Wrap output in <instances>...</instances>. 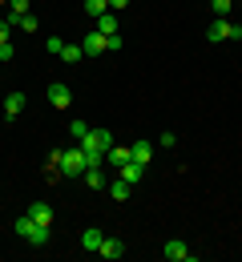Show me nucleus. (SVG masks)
I'll list each match as a JSON object with an SVG mask.
<instances>
[{"mask_svg": "<svg viewBox=\"0 0 242 262\" xmlns=\"http://www.w3.org/2000/svg\"><path fill=\"white\" fill-rule=\"evenodd\" d=\"M77 145L85 149V162H89V169H93V165H105V154H109V145H113V133L109 129H89Z\"/></svg>", "mask_w": 242, "mask_h": 262, "instance_id": "f257e3e1", "label": "nucleus"}, {"mask_svg": "<svg viewBox=\"0 0 242 262\" xmlns=\"http://www.w3.org/2000/svg\"><path fill=\"white\" fill-rule=\"evenodd\" d=\"M16 234H20V238H25V242H33V246H45V242H49V238H53V226H40V222H33V218H29V214H20V218H16Z\"/></svg>", "mask_w": 242, "mask_h": 262, "instance_id": "f03ea898", "label": "nucleus"}, {"mask_svg": "<svg viewBox=\"0 0 242 262\" xmlns=\"http://www.w3.org/2000/svg\"><path fill=\"white\" fill-rule=\"evenodd\" d=\"M85 169H89V162H85V149H81V145H73V149H61L57 173H65V178H81Z\"/></svg>", "mask_w": 242, "mask_h": 262, "instance_id": "7ed1b4c3", "label": "nucleus"}, {"mask_svg": "<svg viewBox=\"0 0 242 262\" xmlns=\"http://www.w3.org/2000/svg\"><path fill=\"white\" fill-rule=\"evenodd\" d=\"M238 36H242V25L226 20V16H214V25L206 29V40H210V45H218V40H238Z\"/></svg>", "mask_w": 242, "mask_h": 262, "instance_id": "20e7f679", "label": "nucleus"}, {"mask_svg": "<svg viewBox=\"0 0 242 262\" xmlns=\"http://www.w3.org/2000/svg\"><path fill=\"white\" fill-rule=\"evenodd\" d=\"M33 222H40V226H53L57 222V214H53V206L49 202H29V210H25Z\"/></svg>", "mask_w": 242, "mask_h": 262, "instance_id": "39448f33", "label": "nucleus"}, {"mask_svg": "<svg viewBox=\"0 0 242 262\" xmlns=\"http://www.w3.org/2000/svg\"><path fill=\"white\" fill-rule=\"evenodd\" d=\"M162 254H166L170 262H194V258H190V246H186L182 238H170V242L162 246Z\"/></svg>", "mask_w": 242, "mask_h": 262, "instance_id": "423d86ee", "label": "nucleus"}, {"mask_svg": "<svg viewBox=\"0 0 242 262\" xmlns=\"http://www.w3.org/2000/svg\"><path fill=\"white\" fill-rule=\"evenodd\" d=\"M69 101H73V93H69V85H49V105L53 109H69Z\"/></svg>", "mask_w": 242, "mask_h": 262, "instance_id": "0eeeda50", "label": "nucleus"}, {"mask_svg": "<svg viewBox=\"0 0 242 262\" xmlns=\"http://www.w3.org/2000/svg\"><path fill=\"white\" fill-rule=\"evenodd\" d=\"M105 162L121 169L125 162H134V149H129V145H117V141H113V145H109V154H105Z\"/></svg>", "mask_w": 242, "mask_h": 262, "instance_id": "6e6552de", "label": "nucleus"}, {"mask_svg": "<svg viewBox=\"0 0 242 262\" xmlns=\"http://www.w3.org/2000/svg\"><path fill=\"white\" fill-rule=\"evenodd\" d=\"M81 49H85V57H97V53H105V33H85V40H81Z\"/></svg>", "mask_w": 242, "mask_h": 262, "instance_id": "1a4fd4ad", "label": "nucleus"}, {"mask_svg": "<svg viewBox=\"0 0 242 262\" xmlns=\"http://www.w3.org/2000/svg\"><path fill=\"white\" fill-rule=\"evenodd\" d=\"M101 242H105V234H101L97 226H89L85 234H81V246H85L89 254H97V250H101Z\"/></svg>", "mask_w": 242, "mask_h": 262, "instance_id": "9d476101", "label": "nucleus"}, {"mask_svg": "<svg viewBox=\"0 0 242 262\" xmlns=\"http://www.w3.org/2000/svg\"><path fill=\"white\" fill-rule=\"evenodd\" d=\"M97 254H101V258H121V254H125V242H121V238H105Z\"/></svg>", "mask_w": 242, "mask_h": 262, "instance_id": "9b49d317", "label": "nucleus"}, {"mask_svg": "<svg viewBox=\"0 0 242 262\" xmlns=\"http://www.w3.org/2000/svg\"><path fill=\"white\" fill-rule=\"evenodd\" d=\"M25 113V93H8L4 97V117H20Z\"/></svg>", "mask_w": 242, "mask_h": 262, "instance_id": "f8f14e48", "label": "nucleus"}, {"mask_svg": "<svg viewBox=\"0 0 242 262\" xmlns=\"http://www.w3.org/2000/svg\"><path fill=\"white\" fill-rule=\"evenodd\" d=\"M121 178H125L129 186H138L141 178H145V165H141V162H125V165H121Z\"/></svg>", "mask_w": 242, "mask_h": 262, "instance_id": "ddd939ff", "label": "nucleus"}, {"mask_svg": "<svg viewBox=\"0 0 242 262\" xmlns=\"http://www.w3.org/2000/svg\"><path fill=\"white\" fill-rule=\"evenodd\" d=\"M97 33H117V12H113V8H109V12H101V16H97Z\"/></svg>", "mask_w": 242, "mask_h": 262, "instance_id": "4468645a", "label": "nucleus"}, {"mask_svg": "<svg viewBox=\"0 0 242 262\" xmlns=\"http://www.w3.org/2000/svg\"><path fill=\"white\" fill-rule=\"evenodd\" d=\"M129 149H134V162H149V158H153V145H149V141H134V145H129Z\"/></svg>", "mask_w": 242, "mask_h": 262, "instance_id": "2eb2a0df", "label": "nucleus"}, {"mask_svg": "<svg viewBox=\"0 0 242 262\" xmlns=\"http://www.w3.org/2000/svg\"><path fill=\"white\" fill-rule=\"evenodd\" d=\"M85 182H89V190H105V178H101V165H93V169H85L81 173Z\"/></svg>", "mask_w": 242, "mask_h": 262, "instance_id": "dca6fc26", "label": "nucleus"}, {"mask_svg": "<svg viewBox=\"0 0 242 262\" xmlns=\"http://www.w3.org/2000/svg\"><path fill=\"white\" fill-rule=\"evenodd\" d=\"M109 194L117 198V202H125V198L134 194V186H129V182H125V178H117V182H113V186H109Z\"/></svg>", "mask_w": 242, "mask_h": 262, "instance_id": "f3484780", "label": "nucleus"}, {"mask_svg": "<svg viewBox=\"0 0 242 262\" xmlns=\"http://www.w3.org/2000/svg\"><path fill=\"white\" fill-rule=\"evenodd\" d=\"M81 57H85V49H81V45H65V49H61V61H65V65H77Z\"/></svg>", "mask_w": 242, "mask_h": 262, "instance_id": "a211bd4d", "label": "nucleus"}, {"mask_svg": "<svg viewBox=\"0 0 242 262\" xmlns=\"http://www.w3.org/2000/svg\"><path fill=\"white\" fill-rule=\"evenodd\" d=\"M85 12H89V16L97 20L101 12H109V0H85Z\"/></svg>", "mask_w": 242, "mask_h": 262, "instance_id": "6ab92c4d", "label": "nucleus"}, {"mask_svg": "<svg viewBox=\"0 0 242 262\" xmlns=\"http://www.w3.org/2000/svg\"><path fill=\"white\" fill-rule=\"evenodd\" d=\"M12 29H25V33H36V16H12Z\"/></svg>", "mask_w": 242, "mask_h": 262, "instance_id": "aec40b11", "label": "nucleus"}, {"mask_svg": "<svg viewBox=\"0 0 242 262\" xmlns=\"http://www.w3.org/2000/svg\"><path fill=\"white\" fill-rule=\"evenodd\" d=\"M230 4H234V0H210V8H214V16H230Z\"/></svg>", "mask_w": 242, "mask_h": 262, "instance_id": "412c9836", "label": "nucleus"}, {"mask_svg": "<svg viewBox=\"0 0 242 262\" xmlns=\"http://www.w3.org/2000/svg\"><path fill=\"white\" fill-rule=\"evenodd\" d=\"M45 49H49L53 57H61V49H65V40H61V36H49V40H45Z\"/></svg>", "mask_w": 242, "mask_h": 262, "instance_id": "4be33fe9", "label": "nucleus"}, {"mask_svg": "<svg viewBox=\"0 0 242 262\" xmlns=\"http://www.w3.org/2000/svg\"><path fill=\"white\" fill-rule=\"evenodd\" d=\"M8 4H12V16H25V12H29V0H8ZM12 16H8V20H12Z\"/></svg>", "mask_w": 242, "mask_h": 262, "instance_id": "5701e85b", "label": "nucleus"}, {"mask_svg": "<svg viewBox=\"0 0 242 262\" xmlns=\"http://www.w3.org/2000/svg\"><path fill=\"white\" fill-rule=\"evenodd\" d=\"M117 49H121V36L109 33V36H105V53H117Z\"/></svg>", "mask_w": 242, "mask_h": 262, "instance_id": "b1692460", "label": "nucleus"}, {"mask_svg": "<svg viewBox=\"0 0 242 262\" xmlns=\"http://www.w3.org/2000/svg\"><path fill=\"white\" fill-rule=\"evenodd\" d=\"M69 133H73V137H77V141H81V137L89 133V125H85V121H73V125H69Z\"/></svg>", "mask_w": 242, "mask_h": 262, "instance_id": "393cba45", "label": "nucleus"}, {"mask_svg": "<svg viewBox=\"0 0 242 262\" xmlns=\"http://www.w3.org/2000/svg\"><path fill=\"white\" fill-rule=\"evenodd\" d=\"M8 33H12V20H0V45H8Z\"/></svg>", "mask_w": 242, "mask_h": 262, "instance_id": "a878e982", "label": "nucleus"}, {"mask_svg": "<svg viewBox=\"0 0 242 262\" xmlns=\"http://www.w3.org/2000/svg\"><path fill=\"white\" fill-rule=\"evenodd\" d=\"M12 57H16V49L12 45H0V61H12Z\"/></svg>", "mask_w": 242, "mask_h": 262, "instance_id": "bb28decb", "label": "nucleus"}, {"mask_svg": "<svg viewBox=\"0 0 242 262\" xmlns=\"http://www.w3.org/2000/svg\"><path fill=\"white\" fill-rule=\"evenodd\" d=\"M125 4H129V0H109V8H113V12H121Z\"/></svg>", "mask_w": 242, "mask_h": 262, "instance_id": "cd10ccee", "label": "nucleus"}, {"mask_svg": "<svg viewBox=\"0 0 242 262\" xmlns=\"http://www.w3.org/2000/svg\"><path fill=\"white\" fill-rule=\"evenodd\" d=\"M0 4H8V0H0Z\"/></svg>", "mask_w": 242, "mask_h": 262, "instance_id": "c85d7f7f", "label": "nucleus"}]
</instances>
